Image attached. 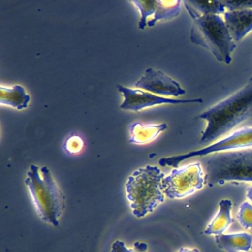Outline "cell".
<instances>
[{
    "label": "cell",
    "instance_id": "6da1fadb",
    "mask_svg": "<svg viewBox=\"0 0 252 252\" xmlns=\"http://www.w3.org/2000/svg\"><path fill=\"white\" fill-rule=\"evenodd\" d=\"M206 122L199 144L216 141L239 127L252 126V76L246 85L197 116Z\"/></svg>",
    "mask_w": 252,
    "mask_h": 252
},
{
    "label": "cell",
    "instance_id": "7a4b0ae2",
    "mask_svg": "<svg viewBox=\"0 0 252 252\" xmlns=\"http://www.w3.org/2000/svg\"><path fill=\"white\" fill-rule=\"evenodd\" d=\"M183 4L193 21L190 31L191 42L209 51L218 61L229 64L237 45L225 20L220 15L200 14L187 1Z\"/></svg>",
    "mask_w": 252,
    "mask_h": 252
},
{
    "label": "cell",
    "instance_id": "3957f363",
    "mask_svg": "<svg viewBox=\"0 0 252 252\" xmlns=\"http://www.w3.org/2000/svg\"><path fill=\"white\" fill-rule=\"evenodd\" d=\"M25 183L39 218L46 223L59 226V219L65 209V196L54 181L49 169L47 166L39 169L32 165Z\"/></svg>",
    "mask_w": 252,
    "mask_h": 252
},
{
    "label": "cell",
    "instance_id": "277c9868",
    "mask_svg": "<svg viewBox=\"0 0 252 252\" xmlns=\"http://www.w3.org/2000/svg\"><path fill=\"white\" fill-rule=\"evenodd\" d=\"M165 174L158 166H148L135 170L126 183V197L134 216L144 218L165 200L162 181Z\"/></svg>",
    "mask_w": 252,
    "mask_h": 252
},
{
    "label": "cell",
    "instance_id": "5b68a950",
    "mask_svg": "<svg viewBox=\"0 0 252 252\" xmlns=\"http://www.w3.org/2000/svg\"><path fill=\"white\" fill-rule=\"evenodd\" d=\"M204 167L206 184L211 187L226 182H252V147L208 156Z\"/></svg>",
    "mask_w": 252,
    "mask_h": 252
},
{
    "label": "cell",
    "instance_id": "8992f818",
    "mask_svg": "<svg viewBox=\"0 0 252 252\" xmlns=\"http://www.w3.org/2000/svg\"><path fill=\"white\" fill-rule=\"evenodd\" d=\"M206 184L205 172L199 162L174 168L162 181L163 194L171 200L182 199L202 189Z\"/></svg>",
    "mask_w": 252,
    "mask_h": 252
},
{
    "label": "cell",
    "instance_id": "52a82bcc",
    "mask_svg": "<svg viewBox=\"0 0 252 252\" xmlns=\"http://www.w3.org/2000/svg\"><path fill=\"white\" fill-rule=\"evenodd\" d=\"M252 147V127L237 129L231 135L225 136L217 142L213 143L204 148L194 150L185 154L178 155L171 157L163 158L159 160V164L161 166H171L178 168L180 163L184 160L194 157L207 156L215 153L235 151Z\"/></svg>",
    "mask_w": 252,
    "mask_h": 252
},
{
    "label": "cell",
    "instance_id": "ba28073f",
    "mask_svg": "<svg viewBox=\"0 0 252 252\" xmlns=\"http://www.w3.org/2000/svg\"><path fill=\"white\" fill-rule=\"evenodd\" d=\"M119 92L123 94V103L120 108L126 110H132L138 112L146 107L158 104H203L202 98H191V99H173V98H163L153 95L150 93L144 92L140 90L131 89L122 85H117Z\"/></svg>",
    "mask_w": 252,
    "mask_h": 252
},
{
    "label": "cell",
    "instance_id": "9c48e42d",
    "mask_svg": "<svg viewBox=\"0 0 252 252\" xmlns=\"http://www.w3.org/2000/svg\"><path fill=\"white\" fill-rule=\"evenodd\" d=\"M135 86L158 95L178 97L186 94L178 82L160 70L153 68L147 69Z\"/></svg>",
    "mask_w": 252,
    "mask_h": 252
},
{
    "label": "cell",
    "instance_id": "30bf717a",
    "mask_svg": "<svg viewBox=\"0 0 252 252\" xmlns=\"http://www.w3.org/2000/svg\"><path fill=\"white\" fill-rule=\"evenodd\" d=\"M224 20L235 42L252 32V9L226 11Z\"/></svg>",
    "mask_w": 252,
    "mask_h": 252
},
{
    "label": "cell",
    "instance_id": "8fae6325",
    "mask_svg": "<svg viewBox=\"0 0 252 252\" xmlns=\"http://www.w3.org/2000/svg\"><path fill=\"white\" fill-rule=\"evenodd\" d=\"M215 241L225 252H248L252 249V236L246 232L220 234L215 236Z\"/></svg>",
    "mask_w": 252,
    "mask_h": 252
},
{
    "label": "cell",
    "instance_id": "7c38bea8",
    "mask_svg": "<svg viewBox=\"0 0 252 252\" xmlns=\"http://www.w3.org/2000/svg\"><path fill=\"white\" fill-rule=\"evenodd\" d=\"M232 202L228 199H224L219 202V209L204 231L206 235H220L222 234L233 223L231 217Z\"/></svg>",
    "mask_w": 252,
    "mask_h": 252
},
{
    "label": "cell",
    "instance_id": "4fadbf2b",
    "mask_svg": "<svg viewBox=\"0 0 252 252\" xmlns=\"http://www.w3.org/2000/svg\"><path fill=\"white\" fill-rule=\"evenodd\" d=\"M30 95H28L23 87L14 85L11 88L0 87V103L11 106L18 110L27 108L30 102Z\"/></svg>",
    "mask_w": 252,
    "mask_h": 252
},
{
    "label": "cell",
    "instance_id": "5bb4252c",
    "mask_svg": "<svg viewBox=\"0 0 252 252\" xmlns=\"http://www.w3.org/2000/svg\"><path fill=\"white\" fill-rule=\"evenodd\" d=\"M167 129L166 124L160 125H146L141 123H135L131 125L130 129L132 132V138L129 142L132 144H144L150 142L156 139L161 132Z\"/></svg>",
    "mask_w": 252,
    "mask_h": 252
},
{
    "label": "cell",
    "instance_id": "9a60e30c",
    "mask_svg": "<svg viewBox=\"0 0 252 252\" xmlns=\"http://www.w3.org/2000/svg\"><path fill=\"white\" fill-rule=\"evenodd\" d=\"M178 0L173 1H158L157 8L154 17L147 23V26L152 27L156 23L162 20H169L178 17L181 13V3Z\"/></svg>",
    "mask_w": 252,
    "mask_h": 252
},
{
    "label": "cell",
    "instance_id": "2e32d148",
    "mask_svg": "<svg viewBox=\"0 0 252 252\" xmlns=\"http://www.w3.org/2000/svg\"><path fill=\"white\" fill-rule=\"evenodd\" d=\"M197 12L203 15H220L226 12V8L222 1L203 2V1H187Z\"/></svg>",
    "mask_w": 252,
    "mask_h": 252
},
{
    "label": "cell",
    "instance_id": "e0dca14e",
    "mask_svg": "<svg viewBox=\"0 0 252 252\" xmlns=\"http://www.w3.org/2000/svg\"><path fill=\"white\" fill-rule=\"evenodd\" d=\"M138 9L141 11V18L138 23V28L140 29H144L147 25V18L150 16L155 14L156 8H157L158 1H132Z\"/></svg>",
    "mask_w": 252,
    "mask_h": 252
},
{
    "label": "cell",
    "instance_id": "ac0fdd59",
    "mask_svg": "<svg viewBox=\"0 0 252 252\" xmlns=\"http://www.w3.org/2000/svg\"><path fill=\"white\" fill-rule=\"evenodd\" d=\"M239 223L247 230H252V204L245 201L240 205L237 214Z\"/></svg>",
    "mask_w": 252,
    "mask_h": 252
},
{
    "label": "cell",
    "instance_id": "d6986e66",
    "mask_svg": "<svg viewBox=\"0 0 252 252\" xmlns=\"http://www.w3.org/2000/svg\"><path fill=\"white\" fill-rule=\"evenodd\" d=\"M147 250V244L141 242L134 243V249L126 247L125 243L121 240H116L112 245L111 252H146Z\"/></svg>",
    "mask_w": 252,
    "mask_h": 252
},
{
    "label": "cell",
    "instance_id": "ffe728a7",
    "mask_svg": "<svg viewBox=\"0 0 252 252\" xmlns=\"http://www.w3.org/2000/svg\"><path fill=\"white\" fill-rule=\"evenodd\" d=\"M228 11L252 9V0L248 1H222Z\"/></svg>",
    "mask_w": 252,
    "mask_h": 252
},
{
    "label": "cell",
    "instance_id": "44dd1931",
    "mask_svg": "<svg viewBox=\"0 0 252 252\" xmlns=\"http://www.w3.org/2000/svg\"><path fill=\"white\" fill-rule=\"evenodd\" d=\"M177 252H200L197 249H189V248L182 247Z\"/></svg>",
    "mask_w": 252,
    "mask_h": 252
},
{
    "label": "cell",
    "instance_id": "7402d4cb",
    "mask_svg": "<svg viewBox=\"0 0 252 252\" xmlns=\"http://www.w3.org/2000/svg\"><path fill=\"white\" fill-rule=\"evenodd\" d=\"M246 197L251 203H252V186L249 187L246 190Z\"/></svg>",
    "mask_w": 252,
    "mask_h": 252
}]
</instances>
